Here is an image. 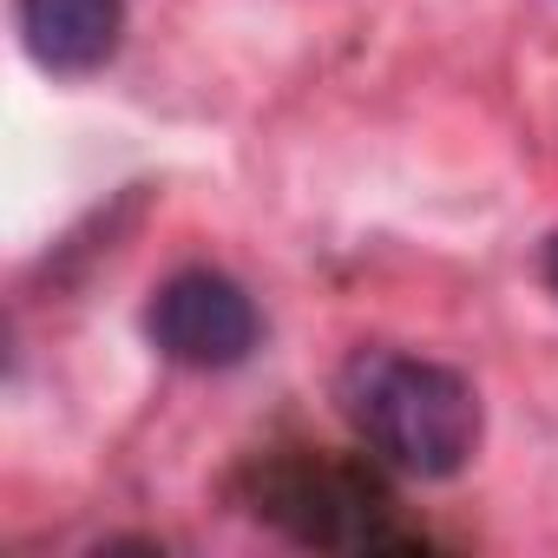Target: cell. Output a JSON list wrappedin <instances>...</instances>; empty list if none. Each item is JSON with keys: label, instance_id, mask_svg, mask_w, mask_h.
Here are the masks:
<instances>
[{"label": "cell", "instance_id": "cell-1", "mask_svg": "<svg viewBox=\"0 0 558 558\" xmlns=\"http://www.w3.org/2000/svg\"><path fill=\"white\" fill-rule=\"evenodd\" d=\"M336 408L355 427V440L408 480H453L486 434V408L473 381L447 362L401 355V349L349 355L336 375Z\"/></svg>", "mask_w": 558, "mask_h": 558}, {"label": "cell", "instance_id": "cell-2", "mask_svg": "<svg viewBox=\"0 0 558 558\" xmlns=\"http://www.w3.org/2000/svg\"><path fill=\"white\" fill-rule=\"evenodd\" d=\"M250 506L276 532H290L303 545H329V551L408 545L381 480L349 466V460H336V453H276V460H263L256 486H250Z\"/></svg>", "mask_w": 558, "mask_h": 558}, {"label": "cell", "instance_id": "cell-3", "mask_svg": "<svg viewBox=\"0 0 558 558\" xmlns=\"http://www.w3.org/2000/svg\"><path fill=\"white\" fill-rule=\"evenodd\" d=\"M145 329H151V349L178 368H236V362H250V349L263 336V316L243 296V283H230V276L178 269L151 296Z\"/></svg>", "mask_w": 558, "mask_h": 558}, {"label": "cell", "instance_id": "cell-4", "mask_svg": "<svg viewBox=\"0 0 558 558\" xmlns=\"http://www.w3.org/2000/svg\"><path fill=\"white\" fill-rule=\"evenodd\" d=\"M21 47L53 80H86L119 53L125 0H14Z\"/></svg>", "mask_w": 558, "mask_h": 558}, {"label": "cell", "instance_id": "cell-5", "mask_svg": "<svg viewBox=\"0 0 558 558\" xmlns=\"http://www.w3.org/2000/svg\"><path fill=\"white\" fill-rule=\"evenodd\" d=\"M545 283H551V296H558V236L545 243Z\"/></svg>", "mask_w": 558, "mask_h": 558}]
</instances>
